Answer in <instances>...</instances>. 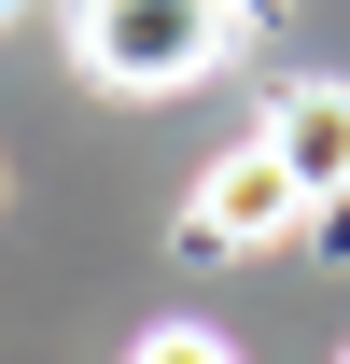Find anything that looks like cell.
Returning a JSON list of instances; mask_svg holds the SVG:
<instances>
[{"label": "cell", "instance_id": "cell-3", "mask_svg": "<svg viewBox=\"0 0 350 364\" xmlns=\"http://www.w3.org/2000/svg\"><path fill=\"white\" fill-rule=\"evenodd\" d=\"M253 140L280 154V168H295V196H308V210H350V85H336V70H308V85H280Z\"/></svg>", "mask_w": 350, "mask_h": 364}, {"label": "cell", "instance_id": "cell-5", "mask_svg": "<svg viewBox=\"0 0 350 364\" xmlns=\"http://www.w3.org/2000/svg\"><path fill=\"white\" fill-rule=\"evenodd\" d=\"M224 14H266V0H224Z\"/></svg>", "mask_w": 350, "mask_h": 364}, {"label": "cell", "instance_id": "cell-1", "mask_svg": "<svg viewBox=\"0 0 350 364\" xmlns=\"http://www.w3.org/2000/svg\"><path fill=\"white\" fill-rule=\"evenodd\" d=\"M56 28H70V70L112 98H182L224 43H253L224 0H56Z\"/></svg>", "mask_w": 350, "mask_h": 364}, {"label": "cell", "instance_id": "cell-6", "mask_svg": "<svg viewBox=\"0 0 350 364\" xmlns=\"http://www.w3.org/2000/svg\"><path fill=\"white\" fill-rule=\"evenodd\" d=\"M0 14H14V0H0Z\"/></svg>", "mask_w": 350, "mask_h": 364}, {"label": "cell", "instance_id": "cell-2", "mask_svg": "<svg viewBox=\"0 0 350 364\" xmlns=\"http://www.w3.org/2000/svg\"><path fill=\"white\" fill-rule=\"evenodd\" d=\"M308 225V196H295V168L266 154V140H224L211 168H196V196H182V252H280V238Z\"/></svg>", "mask_w": 350, "mask_h": 364}, {"label": "cell", "instance_id": "cell-4", "mask_svg": "<svg viewBox=\"0 0 350 364\" xmlns=\"http://www.w3.org/2000/svg\"><path fill=\"white\" fill-rule=\"evenodd\" d=\"M127 364H238V350H224L211 322H154V336H140V350H127Z\"/></svg>", "mask_w": 350, "mask_h": 364}]
</instances>
